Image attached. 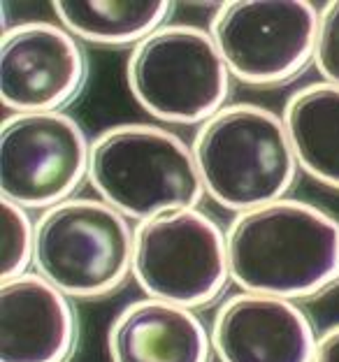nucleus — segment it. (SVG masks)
I'll return each instance as SVG.
<instances>
[{"mask_svg": "<svg viewBox=\"0 0 339 362\" xmlns=\"http://www.w3.org/2000/svg\"><path fill=\"white\" fill-rule=\"evenodd\" d=\"M226 237L239 291L300 302L339 286V218L318 204L281 197L235 214Z\"/></svg>", "mask_w": 339, "mask_h": 362, "instance_id": "obj_1", "label": "nucleus"}, {"mask_svg": "<svg viewBox=\"0 0 339 362\" xmlns=\"http://www.w3.org/2000/svg\"><path fill=\"white\" fill-rule=\"evenodd\" d=\"M91 139L68 112H16L0 126V195L47 211L88 181Z\"/></svg>", "mask_w": 339, "mask_h": 362, "instance_id": "obj_8", "label": "nucleus"}, {"mask_svg": "<svg viewBox=\"0 0 339 362\" xmlns=\"http://www.w3.org/2000/svg\"><path fill=\"white\" fill-rule=\"evenodd\" d=\"M88 77L81 42L59 21H21L0 37V100L10 114L63 112Z\"/></svg>", "mask_w": 339, "mask_h": 362, "instance_id": "obj_9", "label": "nucleus"}, {"mask_svg": "<svg viewBox=\"0 0 339 362\" xmlns=\"http://www.w3.org/2000/svg\"><path fill=\"white\" fill-rule=\"evenodd\" d=\"M133 279L144 298L193 311L212 304L233 281L226 230L200 207L135 223Z\"/></svg>", "mask_w": 339, "mask_h": 362, "instance_id": "obj_6", "label": "nucleus"}, {"mask_svg": "<svg viewBox=\"0 0 339 362\" xmlns=\"http://www.w3.org/2000/svg\"><path fill=\"white\" fill-rule=\"evenodd\" d=\"M135 223L100 197H70L35 221L33 272L70 300L105 298L133 279Z\"/></svg>", "mask_w": 339, "mask_h": 362, "instance_id": "obj_4", "label": "nucleus"}, {"mask_svg": "<svg viewBox=\"0 0 339 362\" xmlns=\"http://www.w3.org/2000/svg\"><path fill=\"white\" fill-rule=\"evenodd\" d=\"M314 68L321 75V81L339 86V0L321 7Z\"/></svg>", "mask_w": 339, "mask_h": 362, "instance_id": "obj_16", "label": "nucleus"}, {"mask_svg": "<svg viewBox=\"0 0 339 362\" xmlns=\"http://www.w3.org/2000/svg\"><path fill=\"white\" fill-rule=\"evenodd\" d=\"M281 119L297 168L339 191V86L321 79L300 86L288 95Z\"/></svg>", "mask_w": 339, "mask_h": 362, "instance_id": "obj_13", "label": "nucleus"}, {"mask_svg": "<svg viewBox=\"0 0 339 362\" xmlns=\"http://www.w3.org/2000/svg\"><path fill=\"white\" fill-rule=\"evenodd\" d=\"M56 21L79 42L137 47L172 14L170 0H54Z\"/></svg>", "mask_w": 339, "mask_h": 362, "instance_id": "obj_14", "label": "nucleus"}, {"mask_svg": "<svg viewBox=\"0 0 339 362\" xmlns=\"http://www.w3.org/2000/svg\"><path fill=\"white\" fill-rule=\"evenodd\" d=\"M130 95L168 126H202L228 105L230 72L209 28L165 23L130 49Z\"/></svg>", "mask_w": 339, "mask_h": 362, "instance_id": "obj_5", "label": "nucleus"}, {"mask_svg": "<svg viewBox=\"0 0 339 362\" xmlns=\"http://www.w3.org/2000/svg\"><path fill=\"white\" fill-rule=\"evenodd\" d=\"M112 362H212V332L193 309L142 298L126 304L107 332Z\"/></svg>", "mask_w": 339, "mask_h": 362, "instance_id": "obj_12", "label": "nucleus"}, {"mask_svg": "<svg viewBox=\"0 0 339 362\" xmlns=\"http://www.w3.org/2000/svg\"><path fill=\"white\" fill-rule=\"evenodd\" d=\"M35 262V221L30 211L0 197V281L28 274Z\"/></svg>", "mask_w": 339, "mask_h": 362, "instance_id": "obj_15", "label": "nucleus"}, {"mask_svg": "<svg viewBox=\"0 0 339 362\" xmlns=\"http://www.w3.org/2000/svg\"><path fill=\"white\" fill-rule=\"evenodd\" d=\"M191 149L205 197L235 214L286 197L300 170L281 114L255 103H228Z\"/></svg>", "mask_w": 339, "mask_h": 362, "instance_id": "obj_2", "label": "nucleus"}, {"mask_svg": "<svg viewBox=\"0 0 339 362\" xmlns=\"http://www.w3.org/2000/svg\"><path fill=\"white\" fill-rule=\"evenodd\" d=\"M318 16L307 0H233L217 7L209 33L235 81L279 86L314 63Z\"/></svg>", "mask_w": 339, "mask_h": 362, "instance_id": "obj_7", "label": "nucleus"}, {"mask_svg": "<svg viewBox=\"0 0 339 362\" xmlns=\"http://www.w3.org/2000/svg\"><path fill=\"white\" fill-rule=\"evenodd\" d=\"M219 362H311L318 334L300 302L239 291L212 320Z\"/></svg>", "mask_w": 339, "mask_h": 362, "instance_id": "obj_10", "label": "nucleus"}, {"mask_svg": "<svg viewBox=\"0 0 339 362\" xmlns=\"http://www.w3.org/2000/svg\"><path fill=\"white\" fill-rule=\"evenodd\" d=\"M77 337L72 300L45 276L0 281V362H68Z\"/></svg>", "mask_w": 339, "mask_h": 362, "instance_id": "obj_11", "label": "nucleus"}, {"mask_svg": "<svg viewBox=\"0 0 339 362\" xmlns=\"http://www.w3.org/2000/svg\"><path fill=\"white\" fill-rule=\"evenodd\" d=\"M311 362H339V323L318 334Z\"/></svg>", "mask_w": 339, "mask_h": 362, "instance_id": "obj_17", "label": "nucleus"}, {"mask_svg": "<svg viewBox=\"0 0 339 362\" xmlns=\"http://www.w3.org/2000/svg\"><path fill=\"white\" fill-rule=\"evenodd\" d=\"M88 184L133 223L200 207L205 200L191 144L159 123H117L91 139Z\"/></svg>", "mask_w": 339, "mask_h": 362, "instance_id": "obj_3", "label": "nucleus"}]
</instances>
